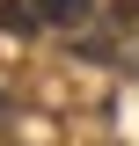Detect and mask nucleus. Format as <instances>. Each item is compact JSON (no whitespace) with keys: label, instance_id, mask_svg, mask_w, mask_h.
Returning a JSON list of instances; mask_svg holds the SVG:
<instances>
[{"label":"nucleus","instance_id":"f257e3e1","mask_svg":"<svg viewBox=\"0 0 139 146\" xmlns=\"http://www.w3.org/2000/svg\"><path fill=\"white\" fill-rule=\"evenodd\" d=\"M37 15L29 22H51V29H73V22H88V0H29Z\"/></svg>","mask_w":139,"mask_h":146},{"label":"nucleus","instance_id":"f03ea898","mask_svg":"<svg viewBox=\"0 0 139 146\" xmlns=\"http://www.w3.org/2000/svg\"><path fill=\"white\" fill-rule=\"evenodd\" d=\"M117 22H139V0H117Z\"/></svg>","mask_w":139,"mask_h":146},{"label":"nucleus","instance_id":"7ed1b4c3","mask_svg":"<svg viewBox=\"0 0 139 146\" xmlns=\"http://www.w3.org/2000/svg\"><path fill=\"white\" fill-rule=\"evenodd\" d=\"M124 66H132V73H139V36H132V44H124Z\"/></svg>","mask_w":139,"mask_h":146}]
</instances>
